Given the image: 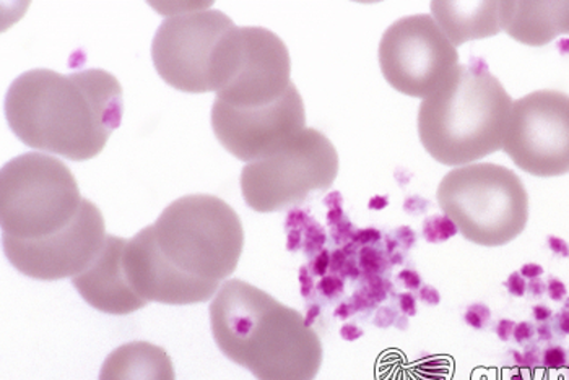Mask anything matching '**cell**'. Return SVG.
Wrapping results in <instances>:
<instances>
[{"mask_svg": "<svg viewBox=\"0 0 569 380\" xmlns=\"http://www.w3.org/2000/svg\"><path fill=\"white\" fill-rule=\"evenodd\" d=\"M212 127L224 150L252 163L307 130V111L300 91L291 84L280 100L258 108H231L213 101Z\"/></svg>", "mask_w": 569, "mask_h": 380, "instance_id": "7c38bea8", "label": "cell"}, {"mask_svg": "<svg viewBox=\"0 0 569 380\" xmlns=\"http://www.w3.org/2000/svg\"><path fill=\"white\" fill-rule=\"evenodd\" d=\"M425 238L430 242L448 241L451 236L458 232L456 224L446 214L433 217L425 223Z\"/></svg>", "mask_w": 569, "mask_h": 380, "instance_id": "ac0fdd59", "label": "cell"}, {"mask_svg": "<svg viewBox=\"0 0 569 380\" xmlns=\"http://www.w3.org/2000/svg\"><path fill=\"white\" fill-rule=\"evenodd\" d=\"M242 248L237 211L219 197L194 193L174 200L152 227L128 241L126 273L143 301L199 304L237 270Z\"/></svg>", "mask_w": 569, "mask_h": 380, "instance_id": "6da1fadb", "label": "cell"}, {"mask_svg": "<svg viewBox=\"0 0 569 380\" xmlns=\"http://www.w3.org/2000/svg\"><path fill=\"white\" fill-rule=\"evenodd\" d=\"M107 238L103 214L87 200L79 220L61 234L41 241L2 238V246L9 262L24 277L56 281L87 270L103 249Z\"/></svg>", "mask_w": 569, "mask_h": 380, "instance_id": "4fadbf2b", "label": "cell"}, {"mask_svg": "<svg viewBox=\"0 0 569 380\" xmlns=\"http://www.w3.org/2000/svg\"><path fill=\"white\" fill-rule=\"evenodd\" d=\"M7 122L24 146L88 161L107 147L124 114L122 87L107 70L62 76L49 69L24 72L7 91Z\"/></svg>", "mask_w": 569, "mask_h": 380, "instance_id": "7a4b0ae2", "label": "cell"}, {"mask_svg": "<svg viewBox=\"0 0 569 380\" xmlns=\"http://www.w3.org/2000/svg\"><path fill=\"white\" fill-rule=\"evenodd\" d=\"M400 309H402L407 316H416L417 304L412 294L400 296Z\"/></svg>", "mask_w": 569, "mask_h": 380, "instance_id": "7402d4cb", "label": "cell"}, {"mask_svg": "<svg viewBox=\"0 0 569 380\" xmlns=\"http://www.w3.org/2000/svg\"><path fill=\"white\" fill-rule=\"evenodd\" d=\"M503 151L527 174H568L569 94L540 90L515 101Z\"/></svg>", "mask_w": 569, "mask_h": 380, "instance_id": "8fae6325", "label": "cell"}, {"mask_svg": "<svg viewBox=\"0 0 569 380\" xmlns=\"http://www.w3.org/2000/svg\"><path fill=\"white\" fill-rule=\"evenodd\" d=\"M339 174L336 147L316 129H307L276 153L246 164L241 192L258 213L298 206L309 193L328 190Z\"/></svg>", "mask_w": 569, "mask_h": 380, "instance_id": "52a82bcc", "label": "cell"}, {"mask_svg": "<svg viewBox=\"0 0 569 380\" xmlns=\"http://www.w3.org/2000/svg\"><path fill=\"white\" fill-rule=\"evenodd\" d=\"M237 27L220 10L178 13L160 24L152 59L158 76L176 90L200 94L213 91V69L224 34Z\"/></svg>", "mask_w": 569, "mask_h": 380, "instance_id": "30bf717a", "label": "cell"}, {"mask_svg": "<svg viewBox=\"0 0 569 380\" xmlns=\"http://www.w3.org/2000/svg\"><path fill=\"white\" fill-rule=\"evenodd\" d=\"M512 104L487 63H459L437 93L421 101V146L445 167L473 164L503 150Z\"/></svg>", "mask_w": 569, "mask_h": 380, "instance_id": "277c9868", "label": "cell"}, {"mask_svg": "<svg viewBox=\"0 0 569 380\" xmlns=\"http://www.w3.org/2000/svg\"><path fill=\"white\" fill-rule=\"evenodd\" d=\"M506 287L509 288V291H511L512 294H525V283H522L521 278H519V273L511 274Z\"/></svg>", "mask_w": 569, "mask_h": 380, "instance_id": "603a6c76", "label": "cell"}, {"mask_svg": "<svg viewBox=\"0 0 569 380\" xmlns=\"http://www.w3.org/2000/svg\"><path fill=\"white\" fill-rule=\"evenodd\" d=\"M100 380H176L174 366L163 348L131 341L104 359Z\"/></svg>", "mask_w": 569, "mask_h": 380, "instance_id": "e0dca14e", "label": "cell"}, {"mask_svg": "<svg viewBox=\"0 0 569 380\" xmlns=\"http://www.w3.org/2000/svg\"><path fill=\"white\" fill-rule=\"evenodd\" d=\"M501 31L527 46L569 33V2H500Z\"/></svg>", "mask_w": 569, "mask_h": 380, "instance_id": "9a60e30c", "label": "cell"}, {"mask_svg": "<svg viewBox=\"0 0 569 380\" xmlns=\"http://www.w3.org/2000/svg\"><path fill=\"white\" fill-rule=\"evenodd\" d=\"M400 280L403 281L407 288L410 290H417L420 287V274L417 272H412V270H406V272L400 273Z\"/></svg>", "mask_w": 569, "mask_h": 380, "instance_id": "ffe728a7", "label": "cell"}, {"mask_svg": "<svg viewBox=\"0 0 569 380\" xmlns=\"http://www.w3.org/2000/svg\"><path fill=\"white\" fill-rule=\"evenodd\" d=\"M420 299L428 306L439 304V293L433 287H423V290L420 291Z\"/></svg>", "mask_w": 569, "mask_h": 380, "instance_id": "44dd1931", "label": "cell"}, {"mask_svg": "<svg viewBox=\"0 0 569 380\" xmlns=\"http://www.w3.org/2000/svg\"><path fill=\"white\" fill-rule=\"evenodd\" d=\"M511 327H515V323L508 322V320H501L497 330V333L500 336L501 340H508L509 333H511Z\"/></svg>", "mask_w": 569, "mask_h": 380, "instance_id": "cb8c5ba5", "label": "cell"}, {"mask_svg": "<svg viewBox=\"0 0 569 380\" xmlns=\"http://www.w3.org/2000/svg\"><path fill=\"white\" fill-rule=\"evenodd\" d=\"M210 326L221 353L258 380H315L321 369V338L307 319L246 281L221 284Z\"/></svg>", "mask_w": 569, "mask_h": 380, "instance_id": "3957f363", "label": "cell"}, {"mask_svg": "<svg viewBox=\"0 0 569 380\" xmlns=\"http://www.w3.org/2000/svg\"><path fill=\"white\" fill-rule=\"evenodd\" d=\"M379 66L386 82L406 97L427 100L459 66L458 48L433 16L403 17L382 34Z\"/></svg>", "mask_w": 569, "mask_h": 380, "instance_id": "9c48e42d", "label": "cell"}, {"mask_svg": "<svg viewBox=\"0 0 569 380\" xmlns=\"http://www.w3.org/2000/svg\"><path fill=\"white\" fill-rule=\"evenodd\" d=\"M442 213L467 241L500 248L515 241L529 221V196L511 169L493 163L455 168L439 182Z\"/></svg>", "mask_w": 569, "mask_h": 380, "instance_id": "8992f818", "label": "cell"}, {"mask_svg": "<svg viewBox=\"0 0 569 380\" xmlns=\"http://www.w3.org/2000/svg\"><path fill=\"white\" fill-rule=\"evenodd\" d=\"M79 184L62 161L24 153L0 174L2 238L41 241L72 227L86 207Z\"/></svg>", "mask_w": 569, "mask_h": 380, "instance_id": "5b68a950", "label": "cell"}, {"mask_svg": "<svg viewBox=\"0 0 569 380\" xmlns=\"http://www.w3.org/2000/svg\"><path fill=\"white\" fill-rule=\"evenodd\" d=\"M488 319H490V309L483 304L470 306L469 311L466 312V322L477 330L483 329Z\"/></svg>", "mask_w": 569, "mask_h": 380, "instance_id": "d6986e66", "label": "cell"}, {"mask_svg": "<svg viewBox=\"0 0 569 380\" xmlns=\"http://www.w3.org/2000/svg\"><path fill=\"white\" fill-rule=\"evenodd\" d=\"M284 42L261 27H233L221 41L213 70L217 101L231 108H258L280 100L291 87Z\"/></svg>", "mask_w": 569, "mask_h": 380, "instance_id": "ba28073f", "label": "cell"}, {"mask_svg": "<svg viewBox=\"0 0 569 380\" xmlns=\"http://www.w3.org/2000/svg\"><path fill=\"white\" fill-rule=\"evenodd\" d=\"M431 13L455 48L500 33V2H431Z\"/></svg>", "mask_w": 569, "mask_h": 380, "instance_id": "2e32d148", "label": "cell"}, {"mask_svg": "<svg viewBox=\"0 0 569 380\" xmlns=\"http://www.w3.org/2000/svg\"><path fill=\"white\" fill-rule=\"evenodd\" d=\"M128 241L108 234L103 249L87 270L72 278L79 294L97 311L111 316H128L146 308L143 301L129 283L124 267Z\"/></svg>", "mask_w": 569, "mask_h": 380, "instance_id": "5bb4252c", "label": "cell"}]
</instances>
